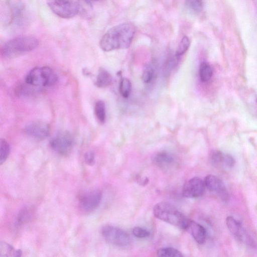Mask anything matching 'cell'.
<instances>
[{
    "label": "cell",
    "instance_id": "1",
    "mask_svg": "<svg viewBox=\"0 0 257 257\" xmlns=\"http://www.w3.org/2000/svg\"><path fill=\"white\" fill-rule=\"evenodd\" d=\"M135 32L136 28L132 24L124 23L115 26L102 36L100 47L105 52L127 49L131 44Z\"/></svg>",
    "mask_w": 257,
    "mask_h": 257
},
{
    "label": "cell",
    "instance_id": "2",
    "mask_svg": "<svg viewBox=\"0 0 257 257\" xmlns=\"http://www.w3.org/2000/svg\"><path fill=\"white\" fill-rule=\"evenodd\" d=\"M153 213L156 218L185 230L190 220L174 206L166 202L157 203Z\"/></svg>",
    "mask_w": 257,
    "mask_h": 257
},
{
    "label": "cell",
    "instance_id": "3",
    "mask_svg": "<svg viewBox=\"0 0 257 257\" xmlns=\"http://www.w3.org/2000/svg\"><path fill=\"white\" fill-rule=\"evenodd\" d=\"M38 40L32 36H20L7 41L1 49L2 55L13 58L28 53L38 45Z\"/></svg>",
    "mask_w": 257,
    "mask_h": 257
},
{
    "label": "cell",
    "instance_id": "4",
    "mask_svg": "<svg viewBox=\"0 0 257 257\" xmlns=\"http://www.w3.org/2000/svg\"><path fill=\"white\" fill-rule=\"evenodd\" d=\"M58 77L49 67H35L30 70L25 78L26 83L33 86L47 87L54 85Z\"/></svg>",
    "mask_w": 257,
    "mask_h": 257
},
{
    "label": "cell",
    "instance_id": "5",
    "mask_svg": "<svg viewBox=\"0 0 257 257\" xmlns=\"http://www.w3.org/2000/svg\"><path fill=\"white\" fill-rule=\"evenodd\" d=\"M51 11L56 15L63 19H70L76 16L79 7L73 0H46Z\"/></svg>",
    "mask_w": 257,
    "mask_h": 257
},
{
    "label": "cell",
    "instance_id": "6",
    "mask_svg": "<svg viewBox=\"0 0 257 257\" xmlns=\"http://www.w3.org/2000/svg\"><path fill=\"white\" fill-rule=\"evenodd\" d=\"M101 233L104 239L109 244L124 247L130 243V237L124 230L113 225H107L102 227Z\"/></svg>",
    "mask_w": 257,
    "mask_h": 257
},
{
    "label": "cell",
    "instance_id": "7",
    "mask_svg": "<svg viewBox=\"0 0 257 257\" xmlns=\"http://www.w3.org/2000/svg\"><path fill=\"white\" fill-rule=\"evenodd\" d=\"M74 145L73 136L69 132H61L50 141L52 149L59 155L65 156L71 152Z\"/></svg>",
    "mask_w": 257,
    "mask_h": 257
},
{
    "label": "cell",
    "instance_id": "8",
    "mask_svg": "<svg viewBox=\"0 0 257 257\" xmlns=\"http://www.w3.org/2000/svg\"><path fill=\"white\" fill-rule=\"evenodd\" d=\"M102 197V192L99 189H93L81 195L78 204L80 209L85 212H90L99 206Z\"/></svg>",
    "mask_w": 257,
    "mask_h": 257
},
{
    "label": "cell",
    "instance_id": "9",
    "mask_svg": "<svg viewBox=\"0 0 257 257\" xmlns=\"http://www.w3.org/2000/svg\"><path fill=\"white\" fill-rule=\"evenodd\" d=\"M205 189L204 181L199 177H195L188 180L184 184L182 195L186 198H198L203 195Z\"/></svg>",
    "mask_w": 257,
    "mask_h": 257
},
{
    "label": "cell",
    "instance_id": "10",
    "mask_svg": "<svg viewBox=\"0 0 257 257\" xmlns=\"http://www.w3.org/2000/svg\"><path fill=\"white\" fill-rule=\"evenodd\" d=\"M26 134L32 138L43 140L49 135L50 127L49 125L43 121H35L28 124L25 127Z\"/></svg>",
    "mask_w": 257,
    "mask_h": 257
},
{
    "label": "cell",
    "instance_id": "11",
    "mask_svg": "<svg viewBox=\"0 0 257 257\" xmlns=\"http://www.w3.org/2000/svg\"><path fill=\"white\" fill-rule=\"evenodd\" d=\"M205 188L211 192H215L222 199H225L227 192L222 181L213 175L206 176L204 180Z\"/></svg>",
    "mask_w": 257,
    "mask_h": 257
},
{
    "label": "cell",
    "instance_id": "12",
    "mask_svg": "<svg viewBox=\"0 0 257 257\" xmlns=\"http://www.w3.org/2000/svg\"><path fill=\"white\" fill-rule=\"evenodd\" d=\"M226 224L229 231L238 239L241 241L248 242L249 244L251 243L250 239L238 220L232 216H229L226 219Z\"/></svg>",
    "mask_w": 257,
    "mask_h": 257
},
{
    "label": "cell",
    "instance_id": "13",
    "mask_svg": "<svg viewBox=\"0 0 257 257\" xmlns=\"http://www.w3.org/2000/svg\"><path fill=\"white\" fill-rule=\"evenodd\" d=\"M185 230L191 233L198 243L202 244L205 242L206 238V231L201 224L190 219Z\"/></svg>",
    "mask_w": 257,
    "mask_h": 257
},
{
    "label": "cell",
    "instance_id": "14",
    "mask_svg": "<svg viewBox=\"0 0 257 257\" xmlns=\"http://www.w3.org/2000/svg\"><path fill=\"white\" fill-rule=\"evenodd\" d=\"M153 162L160 168H167L174 164L175 159L170 153L163 151L155 155Z\"/></svg>",
    "mask_w": 257,
    "mask_h": 257
},
{
    "label": "cell",
    "instance_id": "15",
    "mask_svg": "<svg viewBox=\"0 0 257 257\" xmlns=\"http://www.w3.org/2000/svg\"><path fill=\"white\" fill-rule=\"evenodd\" d=\"M22 251L16 249L9 243L1 241L0 242V257H17L21 256Z\"/></svg>",
    "mask_w": 257,
    "mask_h": 257
},
{
    "label": "cell",
    "instance_id": "16",
    "mask_svg": "<svg viewBox=\"0 0 257 257\" xmlns=\"http://www.w3.org/2000/svg\"><path fill=\"white\" fill-rule=\"evenodd\" d=\"M111 82L110 74L105 69L100 68L96 76L95 85L98 87H105L109 86Z\"/></svg>",
    "mask_w": 257,
    "mask_h": 257
},
{
    "label": "cell",
    "instance_id": "17",
    "mask_svg": "<svg viewBox=\"0 0 257 257\" xmlns=\"http://www.w3.org/2000/svg\"><path fill=\"white\" fill-rule=\"evenodd\" d=\"M32 209L29 207H24L21 209L17 217V222L19 225L28 223L30 221L33 215Z\"/></svg>",
    "mask_w": 257,
    "mask_h": 257
},
{
    "label": "cell",
    "instance_id": "18",
    "mask_svg": "<svg viewBox=\"0 0 257 257\" xmlns=\"http://www.w3.org/2000/svg\"><path fill=\"white\" fill-rule=\"evenodd\" d=\"M213 71L211 67L206 62H202L199 66V75L202 82H207L212 77Z\"/></svg>",
    "mask_w": 257,
    "mask_h": 257
},
{
    "label": "cell",
    "instance_id": "19",
    "mask_svg": "<svg viewBox=\"0 0 257 257\" xmlns=\"http://www.w3.org/2000/svg\"><path fill=\"white\" fill-rule=\"evenodd\" d=\"M225 154L217 150L212 151L209 155V161L214 167L224 166Z\"/></svg>",
    "mask_w": 257,
    "mask_h": 257
},
{
    "label": "cell",
    "instance_id": "20",
    "mask_svg": "<svg viewBox=\"0 0 257 257\" xmlns=\"http://www.w3.org/2000/svg\"><path fill=\"white\" fill-rule=\"evenodd\" d=\"M157 254L161 257H182L183 254L178 249L171 247L159 248L157 251Z\"/></svg>",
    "mask_w": 257,
    "mask_h": 257
},
{
    "label": "cell",
    "instance_id": "21",
    "mask_svg": "<svg viewBox=\"0 0 257 257\" xmlns=\"http://www.w3.org/2000/svg\"><path fill=\"white\" fill-rule=\"evenodd\" d=\"M94 111L98 120L102 123L104 122L106 119V111L105 103L103 101L98 100L96 102Z\"/></svg>",
    "mask_w": 257,
    "mask_h": 257
},
{
    "label": "cell",
    "instance_id": "22",
    "mask_svg": "<svg viewBox=\"0 0 257 257\" xmlns=\"http://www.w3.org/2000/svg\"><path fill=\"white\" fill-rule=\"evenodd\" d=\"M132 84L130 80L126 78L121 79L119 84V92L121 96L126 98L128 97L131 92Z\"/></svg>",
    "mask_w": 257,
    "mask_h": 257
},
{
    "label": "cell",
    "instance_id": "23",
    "mask_svg": "<svg viewBox=\"0 0 257 257\" xmlns=\"http://www.w3.org/2000/svg\"><path fill=\"white\" fill-rule=\"evenodd\" d=\"M10 152V147L8 142L1 139L0 141V164L2 165L7 159Z\"/></svg>",
    "mask_w": 257,
    "mask_h": 257
},
{
    "label": "cell",
    "instance_id": "24",
    "mask_svg": "<svg viewBox=\"0 0 257 257\" xmlns=\"http://www.w3.org/2000/svg\"><path fill=\"white\" fill-rule=\"evenodd\" d=\"M190 45L189 38L184 36L181 39L176 51L175 56L177 57L183 55L188 49Z\"/></svg>",
    "mask_w": 257,
    "mask_h": 257
},
{
    "label": "cell",
    "instance_id": "25",
    "mask_svg": "<svg viewBox=\"0 0 257 257\" xmlns=\"http://www.w3.org/2000/svg\"><path fill=\"white\" fill-rule=\"evenodd\" d=\"M185 4L188 9L195 13L200 12L203 9L202 0H185Z\"/></svg>",
    "mask_w": 257,
    "mask_h": 257
},
{
    "label": "cell",
    "instance_id": "26",
    "mask_svg": "<svg viewBox=\"0 0 257 257\" xmlns=\"http://www.w3.org/2000/svg\"><path fill=\"white\" fill-rule=\"evenodd\" d=\"M132 232L138 238H145L150 235V232L148 230L139 226L135 227Z\"/></svg>",
    "mask_w": 257,
    "mask_h": 257
},
{
    "label": "cell",
    "instance_id": "27",
    "mask_svg": "<svg viewBox=\"0 0 257 257\" xmlns=\"http://www.w3.org/2000/svg\"><path fill=\"white\" fill-rule=\"evenodd\" d=\"M85 163L89 166H93L95 162V153L93 151H89L85 153L84 156Z\"/></svg>",
    "mask_w": 257,
    "mask_h": 257
},
{
    "label": "cell",
    "instance_id": "28",
    "mask_svg": "<svg viewBox=\"0 0 257 257\" xmlns=\"http://www.w3.org/2000/svg\"><path fill=\"white\" fill-rule=\"evenodd\" d=\"M153 76V71L151 68H147L144 70L142 75V81L146 83H148L151 82Z\"/></svg>",
    "mask_w": 257,
    "mask_h": 257
},
{
    "label": "cell",
    "instance_id": "29",
    "mask_svg": "<svg viewBox=\"0 0 257 257\" xmlns=\"http://www.w3.org/2000/svg\"><path fill=\"white\" fill-rule=\"evenodd\" d=\"M235 164L233 158L229 154H225L224 166L227 168L232 167Z\"/></svg>",
    "mask_w": 257,
    "mask_h": 257
},
{
    "label": "cell",
    "instance_id": "30",
    "mask_svg": "<svg viewBox=\"0 0 257 257\" xmlns=\"http://www.w3.org/2000/svg\"><path fill=\"white\" fill-rule=\"evenodd\" d=\"M139 184L141 185H146L149 182V179L147 177H145L144 178H140L139 180Z\"/></svg>",
    "mask_w": 257,
    "mask_h": 257
},
{
    "label": "cell",
    "instance_id": "31",
    "mask_svg": "<svg viewBox=\"0 0 257 257\" xmlns=\"http://www.w3.org/2000/svg\"><path fill=\"white\" fill-rule=\"evenodd\" d=\"M86 1V2H96V1H99V0H85Z\"/></svg>",
    "mask_w": 257,
    "mask_h": 257
},
{
    "label": "cell",
    "instance_id": "32",
    "mask_svg": "<svg viewBox=\"0 0 257 257\" xmlns=\"http://www.w3.org/2000/svg\"><path fill=\"white\" fill-rule=\"evenodd\" d=\"M256 103H257V99H256Z\"/></svg>",
    "mask_w": 257,
    "mask_h": 257
}]
</instances>
